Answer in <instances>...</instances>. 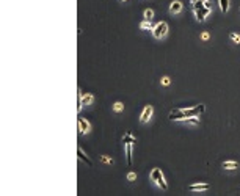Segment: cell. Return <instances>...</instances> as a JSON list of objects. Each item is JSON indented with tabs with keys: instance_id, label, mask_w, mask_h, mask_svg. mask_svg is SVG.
Instances as JSON below:
<instances>
[{
	"instance_id": "6da1fadb",
	"label": "cell",
	"mask_w": 240,
	"mask_h": 196,
	"mask_svg": "<svg viewBox=\"0 0 240 196\" xmlns=\"http://www.w3.org/2000/svg\"><path fill=\"white\" fill-rule=\"evenodd\" d=\"M206 111V105L199 104V105L195 107H187V108H174L171 110L168 115V119L170 121H182L185 118H190V116H199Z\"/></svg>"
},
{
	"instance_id": "7a4b0ae2",
	"label": "cell",
	"mask_w": 240,
	"mask_h": 196,
	"mask_svg": "<svg viewBox=\"0 0 240 196\" xmlns=\"http://www.w3.org/2000/svg\"><path fill=\"white\" fill-rule=\"evenodd\" d=\"M149 177L151 180L154 182V184L157 187H160L163 191L168 190V184H166V180H165V176H163V171L160 168H152V171L149 173Z\"/></svg>"
},
{
	"instance_id": "3957f363",
	"label": "cell",
	"mask_w": 240,
	"mask_h": 196,
	"mask_svg": "<svg viewBox=\"0 0 240 196\" xmlns=\"http://www.w3.org/2000/svg\"><path fill=\"white\" fill-rule=\"evenodd\" d=\"M151 32H152V36H154L155 39H162V38H165L166 33H168V24H166L165 21L157 22Z\"/></svg>"
},
{
	"instance_id": "277c9868",
	"label": "cell",
	"mask_w": 240,
	"mask_h": 196,
	"mask_svg": "<svg viewBox=\"0 0 240 196\" xmlns=\"http://www.w3.org/2000/svg\"><path fill=\"white\" fill-rule=\"evenodd\" d=\"M152 115H154V107H152V105H146V107L143 108L141 115H140V123H141V124H148V123L151 121Z\"/></svg>"
},
{
	"instance_id": "5b68a950",
	"label": "cell",
	"mask_w": 240,
	"mask_h": 196,
	"mask_svg": "<svg viewBox=\"0 0 240 196\" xmlns=\"http://www.w3.org/2000/svg\"><path fill=\"white\" fill-rule=\"evenodd\" d=\"M78 100H80V104H82V105H91V104L94 102V96H93L91 93L83 94L82 89L78 88Z\"/></svg>"
},
{
	"instance_id": "8992f818",
	"label": "cell",
	"mask_w": 240,
	"mask_h": 196,
	"mask_svg": "<svg viewBox=\"0 0 240 196\" xmlns=\"http://www.w3.org/2000/svg\"><path fill=\"white\" fill-rule=\"evenodd\" d=\"M78 132L82 134V135H86V134L91 132V124L85 119V118H82V116L78 118Z\"/></svg>"
},
{
	"instance_id": "52a82bcc",
	"label": "cell",
	"mask_w": 240,
	"mask_h": 196,
	"mask_svg": "<svg viewBox=\"0 0 240 196\" xmlns=\"http://www.w3.org/2000/svg\"><path fill=\"white\" fill-rule=\"evenodd\" d=\"M189 190L193 191V193H203V191L210 190V185L209 184H204V182H199V184H192L189 187Z\"/></svg>"
},
{
	"instance_id": "ba28073f",
	"label": "cell",
	"mask_w": 240,
	"mask_h": 196,
	"mask_svg": "<svg viewBox=\"0 0 240 196\" xmlns=\"http://www.w3.org/2000/svg\"><path fill=\"white\" fill-rule=\"evenodd\" d=\"M193 13H195V16H196V21H198V22H204L206 17L210 14V9L204 6V8H201V9H193Z\"/></svg>"
},
{
	"instance_id": "9c48e42d",
	"label": "cell",
	"mask_w": 240,
	"mask_h": 196,
	"mask_svg": "<svg viewBox=\"0 0 240 196\" xmlns=\"http://www.w3.org/2000/svg\"><path fill=\"white\" fill-rule=\"evenodd\" d=\"M184 8L182 2H179V0H173V2L170 3V13L171 14H177V13H181Z\"/></svg>"
},
{
	"instance_id": "30bf717a",
	"label": "cell",
	"mask_w": 240,
	"mask_h": 196,
	"mask_svg": "<svg viewBox=\"0 0 240 196\" xmlns=\"http://www.w3.org/2000/svg\"><path fill=\"white\" fill-rule=\"evenodd\" d=\"M221 166L224 168V169H238L240 168V165H238V162H235V160H224L223 163H221Z\"/></svg>"
},
{
	"instance_id": "8fae6325",
	"label": "cell",
	"mask_w": 240,
	"mask_h": 196,
	"mask_svg": "<svg viewBox=\"0 0 240 196\" xmlns=\"http://www.w3.org/2000/svg\"><path fill=\"white\" fill-rule=\"evenodd\" d=\"M77 155H78V160H80V162H83V163H85V165H88L90 168L93 166V162H91V160L88 159V157H86V155L83 154L82 148H78V149H77Z\"/></svg>"
},
{
	"instance_id": "7c38bea8",
	"label": "cell",
	"mask_w": 240,
	"mask_h": 196,
	"mask_svg": "<svg viewBox=\"0 0 240 196\" xmlns=\"http://www.w3.org/2000/svg\"><path fill=\"white\" fill-rule=\"evenodd\" d=\"M185 126H198L199 124V116H190V118H185V119L181 121Z\"/></svg>"
},
{
	"instance_id": "4fadbf2b",
	"label": "cell",
	"mask_w": 240,
	"mask_h": 196,
	"mask_svg": "<svg viewBox=\"0 0 240 196\" xmlns=\"http://www.w3.org/2000/svg\"><path fill=\"white\" fill-rule=\"evenodd\" d=\"M126 160H127V165H132V143L126 145Z\"/></svg>"
},
{
	"instance_id": "5bb4252c",
	"label": "cell",
	"mask_w": 240,
	"mask_h": 196,
	"mask_svg": "<svg viewBox=\"0 0 240 196\" xmlns=\"http://www.w3.org/2000/svg\"><path fill=\"white\" fill-rule=\"evenodd\" d=\"M218 3H220V9L223 14H226V13L229 11V0H218Z\"/></svg>"
},
{
	"instance_id": "9a60e30c",
	"label": "cell",
	"mask_w": 240,
	"mask_h": 196,
	"mask_svg": "<svg viewBox=\"0 0 240 196\" xmlns=\"http://www.w3.org/2000/svg\"><path fill=\"white\" fill-rule=\"evenodd\" d=\"M192 9H201L204 8V0H190Z\"/></svg>"
},
{
	"instance_id": "2e32d148",
	"label": "cell",
	"mask_w": 240,
	"mask_h": 196,
	"mask_svg": "<svg viewBox=\"0 0 240 196\" xmlns=\"http://www.w3.org/2000/svg\"><path fill=\"white\" fill-rule=\"evenodd\" d=\"M140 28H141V30H152V28H154V25H152V22H151V21L144 19V21L140 24Z\"/></svg>"
},
{
	"instance_id": "e0dca14e",
	"label": "cell",
	"mask_w": 240,
	"mask_h": 196,
	"mask_svg": "<svg viewBox=\"0 0 240 196\" xmlns=\"http://www.w3.org/2000/svg\"><path fill=\"white\" fill-rule=\"evenodd\" d=\"M123 141H124V145H127V143H135L137 140L132 137V134H130V132H127V134L123 137Z\"/></svg>"
},
{
	"instance_id": "ac0fdd59",
	"label": "cell",
	"mask_w": 240,
	"mask_h": 196,
	"mask_svg": "<svg viewBox=\"0 0 240 196\" xmlns=\"http://www.w3.org/2000/svg\"><path fill=\"white\" fill-rule=\"evenodd\" d=\"M143 16H144V19H148V21H152V17H154V9H151V8L144 9Z\"/></svg>"
},
{
	"instance_id": "d6986e66",
	"label": "cell",
	"mask_w": 240,
	"mask_h": 196,
	"mask_svg": "<svg viewBox=\"0 0 240 196\" xmlns=\"http://www.w3.org/2000/svg\"><path fill=\"white\" fill-rule=\"evenodd\" d=\"M112 108H113V111L119 113V111H123V110H124V104H123V102H115Z\"/></svg>"
},
{
	"instance_id": "ffe728a7",
	"label": "cell",
	"mask_w": 240,
	"mask_h": 196,
	"mask_svg": "<svg viewBox=\"0 0 240 196\" xmlns=\"http://www.w3.org/2000/svg\"><path fill=\"white\" fill-rule=\"evenodd\" d=\"M101 162L107 163V165H113L115 163V160L112 159V157H109V155H101Z\"/></svg>"
},
{
	"instance_id": "44dd1931",
	"label": "cell",
	"mask_w": 240,
	"mask_h": 196,
	"mask_svg": "<svg viewBox=\"0 0 240 196\" xmlns=\"http://www.w3.org/2000/svg\"><path fill=\"white\" fill-rule=\"evenodd\" d=\"M229 39L234 41V43H237V44H240V35L238 33H229Z\"/></svg>"
},
{
	"instance_id": "7402d4cb",
	"label": "cell",
	"mask_w": 240,
	"mask_h": 196,
	"mask_svg": "<svg viewBox=\"0 0 240 196\" xmlns=\"http://www.w3.org/2000/svg\"><path fill=\"white\" fill-rule=\"evenodd\" d=\"M126 177H127V180H129V182H133V180L137 179V173L130 171V173H127V176H126Z\"/></svg>"
},
{
	"instance_id": "603a6c76",
	"label": "cell",
	"mask_w": 240,
	"mask_h": 196,
	"mask_svg": "<svg viewBox=\"0 0 240 196\" xmlns=\"http://www.w3.org/2000/svg\"><path fill=\"white\" fill-rule=\"evenodd\" d=\"M160 83H162V85H163V86H168V85H170V83H171V78H170V77H166V75H165V77H162V80H160Z\"/></svg>"
},
{
	"instance_id": "cb8c5ba5",
	"label": "cell",
	"mask_w": 240,
	"mask_h": 196,
	"mask_svg": "<svg viewBox=\"0 0 240 196\" xmlns=\"http://www.w3.org/2000/svg\"><path fill=\"white\" fill-rule=\"evenodd\" d=\"M209 38H210V35H209L207 32H203V33H201V39H204V41H207Z\"/></svg>"
},
{
	"instance_id": "d4e9b609",
	"label": "cell",
	"mask_w": 240,
	"mask_h": 196,
	"mask_svg": "<svg viewBox=\"0 0 240 196\" xmlns=\"http://www.w3.org/2000/svg\"><path fill=\"white\" fill-rule=\"evenodd\" d=\"M204 6L209 8V9H212V2H210V0H204Z\"/></svg>"
},
{
	"instance_id": "484cf974",
	"label": "cell",
	"mask_w": 240,
	"mask_h": 196,
	"mask_svg": "<svg viewBox=\"0 0 240 196\" xmlns=\"http://www.w3.org/2000/svg\"><path fill=\"white\" fill-rule=\"evenodd\" d=\"M118 2H126V0H118Z\"/></svg>"
}]
</instances>
